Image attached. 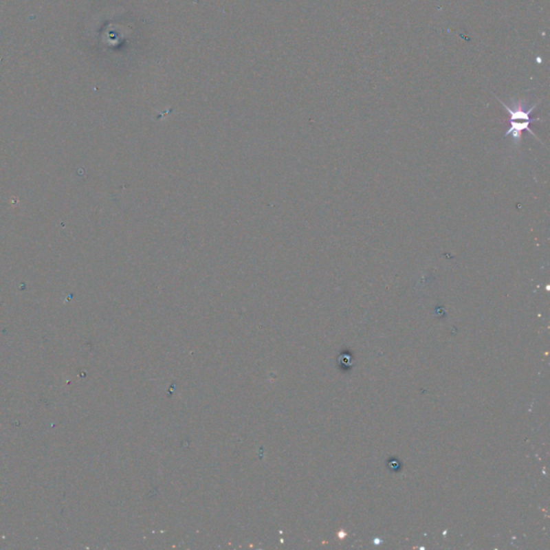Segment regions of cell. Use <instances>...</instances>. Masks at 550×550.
<instances>
[{"mask_svg":"<svg viewBox=\"0 0 550 550\" xmlns=\"http://www.w3.org/2000/svg\"><path fill=\"white\" fill-rule=\"evenodd\" d=\"M498 100L502 103V106L505 109L506 112L509 114V131H506L504 138L511 137L512 141L514 144H519L522 138L523 131H528L531 135L536 137L534 133L530 129V125L532 122H538L540 118H532L531 114L533 111L536 110L538 107V103H534L530 108H526V102L525 101H514L512 103V107L507 106L503 101Z\"/></svg>","mask_w":550,"mask_h":550,"instance_id":"6da1fadb","label":"cell"}]
</instances>
